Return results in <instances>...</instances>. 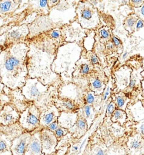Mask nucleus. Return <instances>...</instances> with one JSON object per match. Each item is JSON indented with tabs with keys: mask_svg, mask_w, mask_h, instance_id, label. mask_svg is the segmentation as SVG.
Wrapping results in <instances>:
<instances>
[{
	"mask_svg": "<svg viewBox=\"0 0 144 155\" xmlns=\"http://www.w3.org/2000/svg\"><path fill=\"white\" fill-rule=\"evenodd\" d=\"M29 47L26 42L12 44L0 52L1 83L12 90L21 89L28 79L26 64Z\"/></svg>",
	"mask_w": 144,
	"mask_h": 155,
	"instance_id": "nucleus-1",
	"label": "nucleus"
},
{
	"mask_svg": "<svg viewBox=\"0 0 144 155\" xmlns=\"http://www.w3.org/2000/svg\"><path fill=\"white\" fill-rule=\"evenodd\" d=\"M31 136V133L24 132L15 138L12 142L10 148L12 155H25Z\"/></svg>",
	"mask_w": 144,
	"mask_h": 155,
	"instance_id": "nucleus-11",
	"label": "nucleus"
},
{
	"mask_svg": "<svg viewBox=\"0 0 144 155\" xmlns=\"http://www.w3.org/2000/svg\"><path fill=\"white\" fill-rule=\"evenodd\" d=\"M139 19V18L137 16H131L128 18L126 22V27L128 28L129 29H130L131 30H132L134 28V26L135 25V23L137 21V20Z\"/></svg>",
	"mask_w": 144,
	"mask_h": 155,
	"instance_id": "nucleus-26",
	"label": "nucleus"
},
{
	"mask_svg": "<svg viewBox=\"0 0 144 155\" xmlns=\"http://www.w3.org/2000/svg\"><path fill=\"white\" fill-rule=\"evenodd\" d=\"M91 61L94 64H97L98 62H99V59L97 58V57L95 56V55H94V54H91Z\"/></svg>",
	"mask_w": 144,
	"mask_h": 155,
	"instance_id": "nucleus-38",
	"label": "nucleus"
},
{
	"mask_svg": "<svg viewBox=\"0 0 144 155\" xmlns=\"http://www.w3.org/2000/svg\"><path fill=\"white\" fill-rule=\"evenodd\" d=\"M40 139L45 155H52L56 151L58 141L54 132H51L47 128L40 130Z\"/></svg>",
	"mask_w": 144,
	"mask_h": 155,
	"instance_id": "nucleus-7",
	"label": "nucleus"
},
{
	"mask_svg": "<svg viewBox=\"0 0 144 155\" xmlns=\"http://www.w3.org/2000/svg\"><path fill=\"white\" fill-rule=\"evenodd\" d=\"M129 101V97H127L125 93L121 92L115 94L114 100L113 101L116 106L117 109L125 111Z\"/></svg>",
	"mask_w": 144,
	"mask_h": 155,
	"instance_id": "nucleus-20",
	"label": "nucleus"
},
{
	"mask_svg": "<svg viewBox=\"0 0 144 155\" xmlns=\"http://www.w3.org/2000/svg\"><path fill=\"white\" fill-rule=\"evenodd\" d=\"M140 13L141 16H142V19L144 20V4L141 7L140 10Z\"/></svg>",
	"mask_w": 144,
	"mask_h": 155,
	"instance_id": "nucleus-39",
	"label": "nucleus"
},
{
	"mask_svg": "<svg viewBox=\"0 0 144 155\" xmlns=\"http://www.w3.org/2000/svg\"><path fill=\"white\" fill-rule=\"evenodd\" d=\"M78 117L77 113L62 112L58 117V121L60 127L69 130L74 125Z\"/></svg>",
	"mask_w": 144,
	"mask_h": 155,
	"instance_id": "nucleus-16",
	"label": "nucleus"
},
{
	"mask_svg": "<svg viewBox=\"0 0 144 155\" xmlns=\"http://www.w3.org/2000/svg\"><path fill=\"white\" fill-rule=\"evenodd\" d=\"M47 35H49L51 39H58L60 37L61 33L58 30H52V31H50L47 34Z\"/></svg>",
	"mask_w": 144,
	"mask_h": 155,
	"instance_id": "nucleus-29",
	"label": "nucleus"
},
{
	"mask_svg": "<svg viewBox=\"0 0 144 155\" xmlns=\"http://www.w3.org/2000/svg\"><path fill=\"white\" fill-rule=\"evenodd\" d=\"M142 89H143V94H144V79L142 81Z\"/></svg>",
	"mask_w": 144,
	"mask_h": 155,
	"instance_id": "nucleus-43",
	"label": "nucleus"
},
{
	"mask_svg": "<svg viewBox=\"0 0 144 155\" xmlns=\"http://www.w3.org/2000/svg\"><path fill=\"white\" fill-rule=\"evenodd\" d=\"M92 8L87 7L83 8L80 12V18L83 21H90L92 19Z\"/></svg>",
	"mask_w": 144,
	"mask_h": 155,
	"instance_id": "nucleus-22",
	"label": "nucleus"
},
{
	"mask_svg": "<svg viewBox=\"0 0 144 155\" xmlns=\"http://www.w3.org/2000/svg\"><path fill=\"white\" fill-rule=\"evenodd\" d=\"M40 110L33 103L31 102L22 113L20 114L19 124L25 132L33 133L40 129Z\"/></svg>",
	"mask_w": 144,
	"mask_h": 155,
	"instance_id": "nucleus-5",
	"label": "nucleus"
},
{
	"mask_svg": "<svg viewBox=\"0 0 144 155\" xmlns=\"http://www.w3.org/2000/svg\"><path fill=\"white\" fill-rule=\"evenodd\" d=\"M59 127H60V125L59 124L58 121H55L54 123H51L46 128L47 129H49V130H50L51 132H54Z\"/></svg>",
	"mask_w": 144,
	"mask_h": 155,
	"instance_id": "nucleus-30",
	"label": "nucleus"
},
{
	"mask_svg": "<svg viewBox=\"0 0 144 155\" xmlns=\"http://www.w3.org/2000/svg\"><path fill=\"white\" fill-rule=\"evenodd\" d=\"M143 66H144V60H143ZM141 75H142V76L143 77H144V70L141 73Z\"/></svg>",
	"mask_w": 144,
	"mask_h": 155,
	"instance_id": "nucleus-45",
	"label": "nucleus"
},
{
	"mask_svg": "<svg viewBox=\"0 0 144 155\" xmlns=\"http://www.w3.org/2000/svg\"><path fill=\"white\" fill-rule=\"evenodd\" d=\"M15 1H5L0 2V12L5 13L9 12L12 7V4H14Z\"/></svg>",
	"mask_w": 144,
	"mask_h": 155,
	"instance_id": "nucleus-23",
	"label": "nucleus"
},
{
	"mask_svg": "<svg viewBox=\"0 0 144 155\" xmlns=\"http://www.w3.org/2000/svg\"><path fill=\"white\" fill-rule=\"evenodd\" d=\"M127 155H144V138L138 134L127 136L125 143Z\"/></svg>",
	"mask_w": 144,
	"mask_h": 155,
	"instance_id": "nucleus-8",
	"label": "nucleus"
},
{
	"mask_svg": "<svg viewBox=\"0 0 144 155\" xmlns=\"http://www.w3.org/2000/svg\"><path fill=\"white\" fill-rule=\"evenodd\" d=\"M29 47L27 54L28 78L37 79L43 85H50L51 64L53 56L50 48L52 39L46 33H41L25 41Z\"/></svg>",
	"mask_w": 144,
	"mask_h": 155,
	"instance_id": "nucleus-2",
	"label": "nucleus"
},
{
	"mask_svg": "<svg viewBox=\"0 0 144 155\" xmlns=\"http://www.w3.org/2000/svg\"><path fill=\"white\" fill-rule=\"evenodd\" d=\"M110 93H111V89L110 88V87L108 86L106 87L104 93V96H103V100L104 101H105L107 100L108 98L109 97V96L110 94Z\"/></svg>",
	"mask_w": 144,
	"mask_h": 155,
	"instance_id": "nucleus-31",
	"label": "nucleus"
},
{
	"mask_svg": "<svg viewBox=\"0 0 144 155\" xmlns=\"http://www.w3.org/2000/svg\"><path fill=\"white\" fill-rule=\"evenodd\" d=\"M107 47H108V49L112 50H113V48H114V44H113L112 43H109V44L108 45V46H107Z\"/></svg>",
	"mask_w": 144,
	"mask_h": 155,
	"instance_id": "nucleus-41",
	"label": "nucleus"
},
{
	"mask_svg": "<svg viewBox=\"0 0 144 155\" xmlns=\"http://www.w3.org/2000/svg\"><path fill=\"white\" fill-rule=\"evenodd\" d=\"M96 100V97L93 92H89L85 97L86 104L93 106Z\"/></svg>",
	"mask_w": 144,
	"mask_h": 155,
	"instance_id": "nucleus-27",
	"label": "nucleus"
},
{
	"mask_svg": "<svg viewBox=\"0 0 144 155\" xmlns=\"http://www.w3.org/2000/svg\"><path fill=\"white\" fill-rule=\"evenodd\" d=\"M144 26V23L143 20L141 19H139L138 21L137 22L136 25V28L137 30H139L141 28L143 27Z\"/></svg>",
	"mask_w": 144,
	"mask_h": 155,
	"instance_id": "nucleus-36",
	"label": "nucleus"
},
{
	"mask_svg": "<svg viewBox=\"0 0 144 155\" xmlns=\"http://www.w3.org/2000/svg\"><path fill=\"white\" fill-rule=\"evenodd\" d=\"M134 134H138L142 136L144 138V120L134 124L131 129V131L126 133V135L129 136Z\"/></svg>",
	"mask_w": 144,
	"mask_h": 155,
	"instance_id": "nucleus-21",
	"label": "nucleus"
},
{
	"mask_svg": "<svg viewBox=\"0 0 144 155\" xmlns=\"http://www.w3.org/2000/svg\"><path fill=\"white\" fill-rule=\"evenodd\" d=\"M82 116L84 117L88 125V128H90L95 116V110L94 106L86 104L83 107Z\"/></svg>",
	"mask_w": 144,
	"mask_h": 155,
	"instance_id": "nucleus-18",
	"label": "nucleus"
},
{
	"mask_svg": "<svg viewBox=\"0 0 144 155\" xmlns=\"http://www.w3.org/2000/svg\"><path fill=\"white\" fill-rule=\"evenodd\" d=\"M131 2H132V5L136 8H141V6L144 4V1H132Z\"/></svg>",
	"mask_w": 144,
	"mask_h": 155,
	"instance_id": "nucleus-32",
	"label": "nucleus"
},
{
	"mask_svg": "<svg viewBox=\"0 0 144 155\" xmlns=\"http://www.w3.org/2000/svg\"><path fill=\"white\" fill-rule=\"evenodd\" d=\"M54 133L56 138H57L59 143L61 141V140H62L65 136H66L69 133V132L68 129H66L65 128L60 127L58 129H57L54 132Z\"/></svg>",
	"mask_w": 144,
	"mask_h": 155,
	"instance_id": "nucleus-24",
	"label": "nucleus"
},
{
	"mask_svg": "<svg viewBox=\"0 0 144 155\" xmlns=\"http://www.w3.org/2000/svg\"><path fill=\"white\" fill-rule=\"evenodd\" d=\"M78 146H74L73 147V150L75 152H77L78 151Z\"/></svg>",
	"mask_w": 144,
	"mask_h": 155,
	"instance_id": "nucleus-44",
	"label": "nucleus"
},
{
	"mask_svg": "<svg viewBox=\"0 0 144 155\" xmlns=\"http://www.w3.org/2000/svg\"><path fill=\"white\" fill-rule=\"evenodd\" d=\"M8 96L10 98V102L15 109L19 112L22 113L30 104L31 102H29L24 96L22 92L21 89L12 90L8 88Z\"/></svg>",
	"mask_w": 144,
	"mask_h": 155,
	"instance_id": "nucleus-12",
	"label": "nucleus"
},
{
	"mask_svg": "<svg viewBox=\"0 0 144 155\" xmlns=\"http://www.w3.org/2000/svg\"><path fill=\"white\" fill-rule=\"evenodd\" d=\"M100 34H101V36L102 37V38H108L110 35L108 31L105 29H101Z\"/></svg>",
	"mask_w": 144,
	"mask_h": 155,
	"instance_id": "nucleus-35",
	"label": "nucleus"
},
{
	"mask_svg": "<svg viewBox=\"0 0 144 155\" xmlns=\"http://www.w3.org/2000/svg\"><path fill=\"white\" fill-rule=\"evenodd\" d=\"M2 107H3V105H1V104H0V111H1V109H2Z\"/></svg>",
	"mask_w": 144,
	"mask_h": 155,
	"instance_id": "nucleus-46",
	"label": "nucleus"
},
{
	"mask_svg": "<svg viewBox=\"0 0 144 155\" xmlns=\"http://www.w3.org/2000/svg\"><path fill=\"white\" fill-rule=\"evenodd\" d=\"M109 131L110 137L114 140H119L126 134L125 127L118 123H113L110 127Z\"/></svg>",
	"mask_w": 144,
	"mask_h": 155,
	"instance_id": "nucleus-17",
	"label": "nucleus"
},
{
	"mask_svg": "<svg viewBox=\"0 0 144 155\" xmlns=\"http://www.w3.org/2000/svg\"><path fill=\"white\" fill-rule=\"evenodd\" d=\"M54 105L60 113H76L78 109V106L76 105L75 101L68 97H58L54 102Z\"/></svg>",
	"mask_w": 144,
	"mask_h": 155,
	"instance_id": "nucleus-14",
	"label": "nucleus"
},
{
	"mask_svg": "<svg viewBox=\"0 0 144 155\" xmlns=\"http://www.w3.org/2000/svg\"><path fill=\"white\" fill-rule=\"evenodd\" d=\"M127 55H128V53H127V52H125V53L123 54V56H122V58H123V59H125V58H126L127 56Z\"/></svg>",
	"mask_w": 144,
	"mask_h": 155,
	"instance_id": "nucleus-42",
	"label": "nucleus"
},
{
	"mask_svg": "<svg viewBox=\"0 0 144 155\" xmlns=\"http://www.w3.org/2000/svg\"><path fill=\"white\" fill-rule=\"evenodd\" d=\"M39 5L40 8H45V9H47L49 8V5H48V1H39Z\"/></svg>",
	"mask_w": 144,
	"mask_h": 155,
	"instance_id": "nucleus-34",
	"label": "nucleus"
},
{
	"mask_svg": "<svg viewBox=\"0 0 144 155\" xmlns=\"http://www.w3.org/2000/svg\"><path fill=\"white\" fill-rule=\"evenodd\" d=\"M29 33L27 25L15 26L0 35V46L5 48L12 44L25 42Z\"/></svg>",
	"mask_w": 144,
	"mask_h": 155,
	"instance_id": "nucleus-6",
	"label": "nucleus"
},
{
	"mask_svg": "<svg viewBox=\"0 0 144 155\" xmlns=\"http://www.w3.org/2000/svg\"><path fill=\"white\" fill-rule=\"evenodd\" d=\"M88 129V125L84 117L82 115H78L75 123L68 130L74 138L80 139L86 133Z\"/></svg>",
	"mask_w": 144,
	"mask_h": 155,
	"instance_id": "nucleus-15",
	"label": "nucleus"
},
{
	"mask_svg": "<svg viewBox=\"0 0 144 155\" xmlns=\"http://www.w3.org/2000/svg\"><path fill=\"white\" fill-rule=\"evenodd\" d=\"M50 85H43L37 79L28 78L21 88L22 94L29 102L33 103L39 109L49 105L47 102Z\"/></svg>",
	"mask_w": 144,
	"mask_h": 155,
	"instance_id": "nucleus-3",
	"label": "nucleus"
},
{
	"mask_svg": "<svg viewBox=\"0 0 144 155\" xmlns=\"http://www.w3.org/2000/svg\"><path fill=\"white\" fill-rule=\"evenodd\" d=\"M20 114L11 103L4 105L0 111V125L10 126L18 123Z\"/></svg>",
	"mask_w": 144,
	"mask_h": 155,
	"instance_id": "nucleus-10",
	"label": "nucleus"
},
{
	"mask_svg": "<svg viewBox=\"0 0 144 155\" xmlns=\"http://www.w3.org/2000/svg\"><path fill=\"white\" fill-rule=\"evenodd\" d=\"M90 71V67L87 64H84L81 67V72L83 74H87Z\"/></svg>",
	"mask_w": 144,
	"mask_h": 155,
	"instance_id": "nucleus-33",
	"label": "nucleus"
},
{
	"mask_svg": "<svg viewBox=\"0 0 144 155\" xmlns=\"http://www.w3.org/2000/svg\"><path fill=\"white\" fill-rule=\"evenodd\" d=\"M112 123H118L122 126L126 124L127 121V115L124 110L117 109L110 116Z\"/></svg>",
	"mask_w": 144,
	"mask_h": 155,
	"instance_id": "nucleus-19",
	"label": "nucleus"
},
{
	"mask_svg": "<svg viewBox=\"0 0 144 155\" xmlns=\"http://www.w3.org/2000/svg\"><path fill=\"white\" fill-rule=\"evenodd\" d=\"M40 110V129L46 128L55 121H58L60 112L54 104H49Z\"/></svg>",
	"mask_w": 144,
	"mask_h": 155,
	"instance_id": "nucleus-9",
	"label": "nucleus"
},
{
	"mask_svg": "<svg viewBox=\"0 0 144 155\" xmlns=\"http://www.w3.org/2000/svg\"><path fill=\"white\" fill-rule=\"evenodd\" d=\"M40 130L38 129L32 133L31 138L28 144L25 155H45L42 152L40 139Z\"/></svg>",
	"mask_w": 144,
	"mask_h": 155,
	"instance_id": "nucleus-13",
	"label": "nucleus"
},
{
	"mask_svg": "<svg viewBox=\"0 0 144 155\" xmlns=\"http://www.w3.org/2000/svg\"><path fill=\"white\" fill-rule=\"evenodd\" d=\"M116 110H117V107L115 105L114 102L113 101L110 102L106 107V114H105L106 116L107 117H110V116L112 115V114Z\"/></svg>",
	"mask_w": 144,
	"mask_h": 155,
	"instance_id": "nucleus-25",
	"label": "nucleus"
},
{
	"mask_svg": "<svg viewBox=\"0 0 144 155\" xmlns=\"http://www.w3.org/2000/svg\"><path fill=\"white\" fill-rule=\"evenodd\" d=\"M112 40H113V43L114 44V45H115L116 46H118L121 44L120 40H119V39L117 38V37H113Z\"/></svg>",
	"mask_w": 144,
	"mask_h": 155,
	"instance_id": "nucleus-37",
	"label": "nucleus"
},
{
	"mask_svg": "<svg viewBox=\"0 0 144 155\" xmlns=\"http://www.w3.org/2000/svg\"><path fill=\"white\" fill-rule=\"evenodd\" d=\"M4 87H5V85L1 83V78H0V94L1 93H3V92H2V90L4 89Z\"/></svg>",
	"mask_w": 144,
	"mask_h": 155,
	"instance_id": "nucleus-40",
	"label": "nucleus"
},
{
	"mask_svg": "<svg viewBox=\"0 0 144 155\" xmlns=\"http://www.w3.org/2000/svg\"><path fill=\"white\" fill-rule=\"evenodd\" d=\"M91 85L94 89L95 90H100L102 88V83L101 81L97 79H94L92 80Z\"/></svg>",
	"mask_w": 144,
	"mask_h": 155,
	"instance_id": "nucleus-28",
	"label": "nucleus"
},
{
	"mask_svg": "<svg viewBox=\"0 0 144 155\" xmlns=\"http://www.w3.org/2000/svg\"><path fill=\"white\" fill-rule=\"evenodd\" d=\"M24 132L19 123L10 126L0 125V155H12L10 148L13 140Z\"/></svg>",
	"mask_w": 144,
	"mask_h": 155,
	"instance_id": "nucleus-4",
	"label": "nucleus"
}]
</instances>
